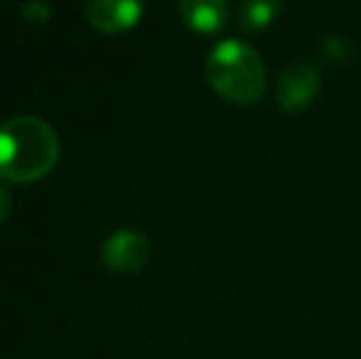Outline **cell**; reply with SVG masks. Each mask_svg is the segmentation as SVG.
<instances>
[{"label":"cell","mask_w":361,"mask_h":359,"mask_svg":"<svg viewBox=\"0 0 361 359\" xmlns=\"http://www.w3.org/2000/svg\"><path fill=\"white\" fill-rule=\"evenodd\" d=\"M59 160L57 130L37 116H15L0 126V178L27 185L42 180Z\"/></svg>","instance_id":"6da1fadb"},{"label":"cell","mask_w":361,"mask_h":359,"mask_svg":"<svg viewBox=\"0 0 361 359\" xmlns=\"http://www.w3.org/2000/svg\"><path fill=\"white\" fill-rule=\"evenodd\" d=\"M209 87L231 104H256L266 94V67L256 49L241 39H224L204 64Z\"/></svg>","instance_id":"7a4b0ae2"},{"label":"cell","mask_w":361,"mask_h":359,"mask_svg":"<svg viewBox=\"0 0 361 359\" xmlns=\"http://www.w3.org/2000/svg\"><path fill=\"white\" fill-rule=\"evenodd\" d=\"M319 94V72L305 59L290 62L281 72L276 87V99L286 114H300L310 109Z\"/></svg>","instance_id":"3957f363"},{"label":"cell","mask_w":361,"mask_h":359,"mask_svg":"<svg viewBox=\"0 0 361 359\" xmlns=\"http://www.w3.org/2000/svg\"><path fill=\"white\" fill-rule=\"evenodd\" d=\"M150 259V241L145 234L133 229L114 231L104 241L101 261L109 271L116 273H135L140 271Z\"/></svg>","instance_id":"277c9868"},{"label":"cell","mask_w":361,"mask_h":359,"mask_svg":"<svg viewBox=\"0 0 361 359\" xmlns=\"http://www.w3.org/2000/svg\"><path fill=\"white\" fill-rule=\"evenodd\" d=\"M145 13L143 0H86V20L101 35L133 30Z\"/></svg>","instance_id":"5b68a950"},{"label":"cell","mask_w":361,"mask_h":359,"mask_svg":"<svg viewBox=\"0 0 361 359\" xmlns=\"http://www.w3.org/2000/svg\"><path fill=\"white\" fill-rule=\"evenodd\" d=\"M180 18L192 32L219 35L228 23L226 0H180Z\"/></svg>","instance_id":"8992f818"},{"label":"cell","mask_w":361,"mask_h":359,"mask_svg":"<svg viewBox=\"0 0 361 359\" xmlns=\"http://www.w3.org/2000/svg\"><path fill=\"white\" fill-rule=\"evenodd\" d=\"M283 13V0H243L238 8V28L248 35L268 30Z\"/></svg>","instance_id":"52a82bcc"},{"label":"cell","mask_w":361,"mask_h":359,"mask_svg":"<svg viewBox=\"0 0 361 359\" xmlns=\"http://www.w3.org/2000/svg\"><path fill=\"white\" fill-rule=\"evenodd\" d=\"M49 15H52V10H49V5L42 3V0H30L23 8V18H25V23H30V25H44L49 20Z\"/></svg>","instance_id":"ba28073f"},{"label":"cell","mask_w":361,"mask_h":359,"mask_svg":"<svg viewBox=\"0 0 361 359\" xmlns=\"http://www.w3.org/2000/svg\"><path fill=\"white\" fill-rule=\"evenodd\" d=\"M349 54H352V47H349L344 37H329L327 42H324V57H327L329 62L339 64V62H344Z\"/></svg>","instance_id":"9c48e42d"},{"label":"cell","mask_w":361,"mask_h":359,"mask_svg":"<svg viewBox=\"0 0 361 359\" xmlns=\"http://www.w3.org/2000/svg\"><path fill=\"white\" fill-rule=\"evenodd\" d=\"M10 205H13V200H10L8 190H5L3 185H0V224H3L5 219H8V212H10Z\"/></svg>","instance_id":"30bf717a"}]
</instances>
